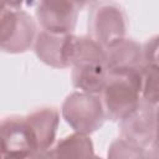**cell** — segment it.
Instances as JSON below:
<instances>
[{
  "instance_id": "1",
  "label": "cell",
  "mask_w": 159,
  "mask_h": 159,
  "mask_svg": "<svg viewBox=\"0 0 159 159\" xmlns=\"http://www.w3.org/2000/svg\"><path fill=\"white\" fill-rule=\"evenodd\" d=\"M101 98L107 119L119 123L130 116L142 101L140 67L109 70Z\"/></svg>"
},
{
  "instance_id": "2",
  "label": "cell",
  "mask_w": 159,
  "mask_h": 159,
  "mask_svg": "<svg viewBox=\"0 0 159 159\" xmlns=\"http://www.w3.org/2000/svg\"><path fill=\"white\" fill-rule=\"evenodd\" d=\"M21 2L2 1L0 5V48L5 53H24L34 48L37 25Z\"/></svg>"
},
{
  "instance_id": "3",
  "label": "cell",
  "mask_w": 159,
  "mask_h": 159,
  "mask_svg": "<svg viewBox=\"0 0 159 159\" xmlns=\"http://www.w3.org/2000/svg\"><path fill=\"white\" fill-rule=\"evenodd\" d=\"M61 116L73 132L86 135L101 129L107 119L101 96L81 91H75L65 98Z\"/></svg>"
},
{
  "instance_id": "4",
  "label": "cell",
  "mask_w": 159,
  "mask_h": 159,
  "mask_svg": "<svg viewBox=\"0 0 159 159\" xmlns=\"http://www.w3.org/2000/svg\"><path fill=\"white\" fill-rule=\"evenodd\" d=\"M88 36L104 48L125 39L128 19L124 9L117 2H89Z\"/></svg>"
},
{
  "instance_id": "5",
  "label": "cell",
  "mask_w": 159,
  "mask_h": 159,
  "mask_svg": "<svg viewBox=\"0 0 159 159\" xmlns=\"http://www.w3.org/2000/svg\"><path fill=\"white\" fill-rule=\"evenodd\" d=\"M84 5H87L84 1L42 0L36 2L35 16L42 31L58 35L73 34Z\"/></svg>"
},
{
  "instance_id": "6",
  "label": "cell",
  "mask_w": 159,
  "mask_h": 159,
  "mask_svg": "<svg viewBox=\"0 0 159 159\" xmlns=\"http://www.w3.org/2000/svg\"><path fill=\"white\" fill-rule=\"evenodd\" d=\"M122 139L148 149L153 147L157 127V108L145 101H140L137 109L118 123Z\"/></svg>"
},
{
  "instance_id": "7",
  "label": "cell",
  "mask_w": 159,
  "mask_h": 159,
  "mask_svg": "<svg viewBox=\"0 0 159 159\" xmlns=\"http://www.w3.org/2000/svg\"><path fill=\"white\" fill-rule=\"evenodd\" d=\"M1 154L30 155L36 150L25 116H9L0 124Z\"/></svg>"
},
{
  "instance_id": "8",
  "label": "cell",
  "mask_w": 159,
  "mask_h": 159,
  "mask_svg": "<svg viewBox=\"0 0 159 159\" xmlns=\"http://www.w3.org/2000/svg\"><path fill=\"white\" fill-rule=\"evenodd\" d=\"M36 150L51 149L60 124V112L55 107H41L25 116Z\"/></svg>"
},
{
  "instance_id": "9",
  "label": "cell",
  "mask_w": 159,
  "mask_h": 159,
  "mask_svg": "<svg viewBox=\"0 0 159 159\" xmlns=\"http://www.w3.org/2000/svg\"><path fill=\"white\" fill-rule=\"evenodd\" d=\"M108 71L107 63L103 62H84L76 65L71 71L72 86L77 91L101 96L108 78Z\"/></svg>"
},
{
  "instance_id": "10",
  "label": "cell",
  "mask_w": 159,
  "mask_h": 159,
  "mask_svg": "<svg viewBox=\"0 0 159 159\" xmlns=\"http://www.w3.org/2000/svg\"><path fill=\"white\" fill-rule=\"evenodd\" d=\"M67 35L51 34L42 30L39 31L34 45V51L37 58L53 68H68L65 61V43Z\"/></svg>"
},
{
  "instance_id": "11",
  "label": "cell",
  "mask_w": 159,
  "mask_h": 159,
  "mask_svg": "<svg viewBox=\"0 0 159 159\" xmlns=\"http://www.w3.org/2000/svg\"><path fill=\"white\" fill-rule=\"evenodd\" d=\"M108 70L134 68L144 63L143 45L133 39H123L122 41L106 48Z\"/></svg>"
},
{
  "instance_id": "12",
  "label": "cell",
  "mask_w": 159,
  "mask_h": 159,
  "mask_svg": "<svg viewBox=\"0 0 159 159\" xmlns=\"http://www.w3.org/2000/svg\"><path fill=\"white\" fill-rule=\"evenodd\" d=\"M51 152L53 159H93L96 155L91 137L76 132L61 138Z\"/></svg>"
},
{
  "instance_id": "13",
  "label": "cell",
  "mask_w": 159,
  "mask_h": 159,
  "mask_svg": "<svg viewBox=\"0 0 159 159\" xmlns=\"http://www.w3.org/2000/svg\"><path fill=\"white\" fill-rule=\"evenodd\" d=\"M142 99L153 107H159V65L144 62L140 66Z\"/></svg>"
},
{
  "instance_id": "14",
  "label": "cell",
  "mask_w": 159,
  "mask_h": 159,
  "mask_svg": "<svg viewBox=\"0 0 159 159\" xmlns=\"http://www.w3.org/2000/svg\"><path fill=\"white\" fill-rule=\"evenodd\" d=\"M147 149L139 148L122 138L114 139L107 152V159H142Z\"/></svg>"
},
{
  "instance_id": "15",
  "label": "cell",
  "mask_w": 159,
  "mask_h": 159,
  "mask_svg": "<svg viewBox=\"0 0 159 159\" xmlns=\"http://www.w3.org/2000/svg\"><path fill=\"white\" fill-rule=\"evenodd\" d=\"M144 62L159 65V34L148 39L143 45Z\"/></svg>"
},
{
  "instance_id": "16",
  "label": "cell",
  "mask_w": 159,
  "mask_h": 159,
  "mask_svg": "<svg viewBox=\"0 0 159 159\" xmlns=\"http://www.w3.org/2000/svg\"><path fill=\"white\" fill-rule=\"evenodd\" d=\"M26 159H53V155L51 149H43L31 153Z\"/></svg>"
},
{
  "instance_id": "17",
  "label": "cell",
  "mask_w": 159,
  "mask_h": 159,
  "mask_svg": "<svg viewBox=\"0 0 159 159\" xmlns=\"http://www.w3.org/2000/svg\"><path fill=\"white\" fill-rule=\"evenodd\" d=\"M153 148L157 152H159V107L157 108V127H155V139H154Z\"/></svg>"
},
{
  "instance_id": "18",
  "label": "cell",
  "mask_w": 159,
  "mask_h": 159,
  "mask_svg": "<svg viewBox=\"0 0 159 159\" xmlns=\"http://www.w3.org/2000/svg\"><path fill=\"white\" fill-rule=\"evenodd\" d=\"M93 159H103V158H101V157H97V155H94V158Z\"/></svg>"
}]
</instances>
